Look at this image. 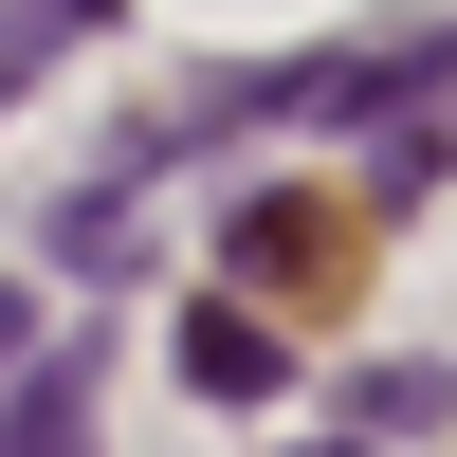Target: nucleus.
<instances>
[{"mask_svg": "<svg viewBox=\"0 0 457 457\" xmlns=\"http://www.w3.org/2000/svg\"><path fill=\"white\" fill-rule=\"evenodd\" d=\"M0 348H37V293H19V275H0Z\"/></svg>", "mask_w": 457, "mask_h": 457, "instance_id": "nucleus-4", "label": "nucleus"}, {"mask_svg": "<svg viewBox=\"0 0 457 457\" xmlns=\"http://www.w3.org/2000/svg\"><path fill=\"white\" fill-rule=\"evenodd\" d=\"M55 37H92V19H73V0H19V19H0V92H19V73L55 55Z\"/></svg>", "mask_w": 457, "mask_h": 457, "instance_id": "nucleus-3", "label": "nucleus"}, {"mask_svg": "<svg viewBox=\"0 0 457 457\" xmlns=\"http://www.w3.org/2000/svg\"><path fill=\"white\" fill-rule=\"evenodd\" d=\"M0 457H92V348H37V366H19V421H0Z\"/></svg>", "mask_w": 457, "mask_h": 457, "instance_id": "nucleus-1", "label": "nucleus"}, {"mask_svg": "<svg viewBox=\"0 0 457 457\" xmlns=\"http://www.w3.org/2000/svg\"><path fill=\"white\" fill-rule=\"evenodd\" d=\"M275 329H256V312H183V385H202V403H256V385H275Z\"/></svg>", "mask_w": 457, "mask_h": 457, "instance_id": "nucleus-2", "label": "nucleus"}]
</instances>
